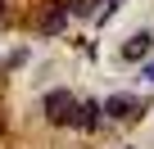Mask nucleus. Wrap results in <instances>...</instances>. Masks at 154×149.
<instances>
[{
	"label": "nucleus",
	"mask_w": 154,
	"mask_h": 149,
	"mask_svg": "<svg viewBox=\"0 0 154 149\" xmlns=\"http://www.w3.org/2000/svg\"><path fill=\"white\" fill-rule=\"evenodd\" d=\"M100 104H104V118H113V122H136L145 113V100L140 95H127V91H118V95H109Z\"/></svg>",
	"instance_id": "obj_1"
},
{
	"label": "nucleus",
	"mask_w": 154,
	"mask_h": 149,
	"mask_svg": "<svg viewBox=\"0 0 154 149\" xmlns=\"http://www.w3.org/2000/svg\"><path fill=\"white\" fill-rule=\"evenodd\" d=\"M77 100H82V95H72V91H63V86H59V91H50V95H45V104H41V109H45V118H50L54 127H68V122H72Z\"/></svg>",
	"instance_id": "obj_2"
},
{
	"label": "nucleus",
	"mask_w": 154,
	"mask_h": 149,
	"mask_svg": "<svg viewBox=\"0 0 154 149\" xmlns=\"http://www.w3.org/2000/svg\"><path fill=\"white\" fill-rule=\"evenodd\" d=\"M68 18H72L68 0H50V5H45V14L36 18V32H41V36H59V32L68 27Z\"/></svg>",
	"instance_id": "obj_3"
},
{
	"label": "nucleus",
	"mask_w": 154,
	"mask_h": 149,
	"mask_svg": "<svg viewBox=\"0 0 154 149\" xmlns=\"http://www.w3.org/2000/svg\"><path fill=\"white\" fill-rule=\"evenodd\" d=\"M100 122H104V104H100V100H77L68 127H72V131H95Z\"/></svg>",
	"instance_id": "obj_4"
},
{
	"label": "nucleus",
	"mask_w": 154,
	"mask_h": 149,
	"mask_svg": "<svg viewBox=\"0 0 154 149\" xmlns=\"http://www.w3.org/2000/svg\"><path fill=\"white\" fill-rule=\"evenodd\" d=\"M149 50H154V32H136L131 41H122V59L127 63H145Z\"/></svg>",
	"instance_id": "obj_5"
},
{
	"label": "nucleus",
	"mask_w": 154,
	"mask_h": 149,
	"mask_svg": "<svg viewBox=\"0 0 154 149\" xmlns=\"http://www.w3.org/2000/svg\"><path fill=\"white\" fill-rule=\"evenodd\" d=\"M100 5H104V0H68L72 18H100Z\"/></svg>",
	"instance_id": "obj_6"
},
{
	"label": "nucleus",
	"mask_w": 154,
	"mask_h": 149,
	"mask_svg": "<svg viewBox=\"0 0 154 149\" xmlns=\"http://www.w3.org/2000/svg\"><path fill=\"white\" fill-rule=\"evenodd\" d=\"M140 77H145V82L154 86V59H145V63H140Z\"/></svg>",
	"instance_id": "obj_7"
}]
</instances>
